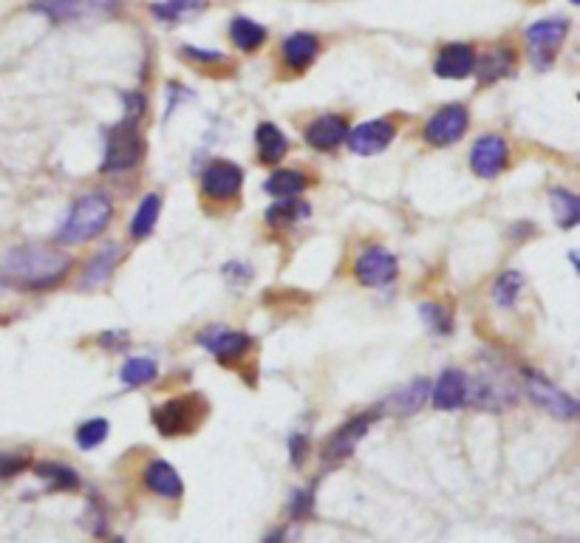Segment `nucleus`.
Instances as JSON below:
<instances>
[{
  "label": "nucleus",
  "mask_w": 580,
  "mask_h": 543,
  "mask_svg": "<svg viewBox=\"0 0 580 543\" xmlns=\"http://www.w3.org/2000/svg\"><path fill=\"white\" fill-rule=\"evenodd\" d=\"M470 125V114L464 105H445L428 119L425 125V142H431L433 148H448L456 145Z\"/></svg>",
  "instance_id": "nucleus-10"
},
{
  "label": "nucleus",
  "mask_w": 580,
  "mask_h": 543,
  "mask_svg": "<svg viewBox=\"0 0 580 543\" xmlns=\"http://www.w3.org/2000/svg\"><path fill=\"white\" fill-rule=\"evenodd\" d=\"M142 159V136H139V122L122 119L105 136V156H102V173H122L139 165Z\"/></svg>",
  "instance_id": "nucleus-3"
},
{
  "label": "nucleus",
  "mask_w": 580,
  "mask_h": 543,
  "mask_svg": "<svg viewBox=\"0 0 580 543\" xmlns=\"http://www.w3.org/2000/svg\"><path fill=\"white\" fill-rule=\"evenodd\" d=\"M108 433H111V422L108 419H88L85 425L77 428V447L94 450V447H100L108 439Z\"/></svg>",
  "instance_id": "nucleus-32"
},
{
  "label": "nucleus",
  "mask_w": 580,
  "mask_h": 543,
  "mask_svg": "<svg viewBox=\"0 0 580 543\" xmlns=\"http://www.w3.org/2000/svg\"><path fill=\"white\" fill-rule=\"evenodd\" d=\"M111 218H114L111 198L102 196V193H88V196H83L71 207V215L63 224V230L57 232V241L68 244V247L88 244V241L100 238L102 232L108 230Z\"/></svg>",
  "instance_id": "nucleus-2"
},
{
  "label": "nucleus",
  "mask_w": 580,
  "mask_h": 543,
  "mask_svg": "<svg viewBox=\"0 0 580 543\" xmlns=\"http://www.w3.org/2000/svg\"><path fill=\"white\" fill-rule=\"evenodd\" d=\"M145 487H148L150 493L167 498V501H176L184 493V481L179 476V470L162 459L150 461L148 467H145Z\"/></svg>",
  "instance_id": "nucleus-18"
},
{
  "label": "nucleus",
  "mask_w": 580,
  "mask_h": 543,
  "mask_svg": "<svg viewBox=\"0 0 580 543\" xmlns=\"http://www.w3.org/2000/svg\"><path fill=\"white\" fill-rule=\"evenodd\" d=\"M521 289H524L521 272H504V275H498L496 286H493L496 303L501 309H510L515 300H518V295H521Z\"/></svg>",
  "instance_id": "nucleus-31"
},
{
  "label": "nucleus",
  "mask_w": 580,
  "mask_h": 543,
  "mask_svg": "<svg viewBox=\"0 0 580 543\" xmlns=\"http://www.w3.org/2000/svg\"><path fill=\"white\" fill-rule=\"evenodd\" d=\"M199 340L201 346L207 348L218 362H224V365H232L235 360H241L249 348H252V337L249 334L232 329H218V326L216 329L204 331Z\"/></svg>",
  "instance_id": "nucleus-13"
},
{
  "label": "nucleus",
  "mask_w": 580,
  "mask_h": 543,
  "mask_svg": "<svg viewBox=\"0 0 580 543\" xmlns=\"http://www.w3.org/2000/svg\"><path fill=\"white\" fill-rule=\"evenodd\" d=\"M303 215H309V207L306 204H298L295 198H281L278 204H272L269 210H266V221L272 224V227H289L295 218H303Z\"/></svg>",
  "instance_id": "nucleus-29"
},
{
  "label": "nucleus",
  "mask_w": 580,
  "mask_h": 543,
  "mask_svg": "<svg viewBox=\"0 0 580 543\" xmlns=\"http://www.w3.org/2000/svg\"><path fill=\"white\" fill-rule=\"evenodd\" d=\"M207 6V0H162V3H153V15L159 20H182L184 15H193L201 12Z\"/></svg>",
  "instance_id": "nucleus-30"
},
{
  "label": "nucleus",
  "mask_w": 580,
  "mask_h": 543,
  "mask_svg": "<svg viewBox=\"0 0 580 543\" xmlns=\"http://www.w3.org/2000/svg\"><path fill=\"white\" fill-rule=\"evenodd\" d=\"M184 57L196 60V63H224L227 57L221 51H207V49H193V46H184L182 49Z\"/></svg>",
  "instance_id": "nucleus-37"
},
{
  "label": "nucleus",
  "mask_w": 580,
  "mask_h": 543,
  "mask_svg": "<svg viewBox=\"0 0 580 543\" xmlns=\"http://www.w3.org/2000/svg\"><path fill=\"white\" fill-rule=\"evenodd\" d=\"M29 467V453H0V478H12Z\"/></svg>",
  "instance_id": "nucleus-35"
},
{
  "label": "nucleus",
  "mask_w": 580,
  "mask_h": 543,
  "mask_svg": "<svg viewBox=\"0 0 580 543\" xmlns=\"http://www.w3.org/2000/svg\"><path fill=\"white\" fill-rule=\"evenodd\" d=\"M467 391H470L467 374L459 368H445L431 388L433 408L436 411H459L467 405Z\"/></svg>",
  "instance_id": "nucleus-14"
},
{
  "label": "nucleus",
  "mask_w": 580,
  "mask_h": 543,
  "mask_svg": "<svg viewBox=\"0 0 580 543\" xmlns=\"http://www.w3.org/2000/svg\"><path fill=\"white\" fill-rule=\"evenodd\" d=\"M264 543H286V532H283V529H275V532L266 535Z\"/></svg>",
  "instance_id": "nucleus-38"
},
{
  "label": "nucleus",
  "mask_w": 580,
  "mask_h": 543,
  "mask_svg": "<svg viewBox=\"0 0 580 543\" xmlns=\"http://www.w3.org/2000/svg\"><path fill=\"white\" fill-rule=\"evenodd\" d=\"M309 187V179L300 170H275L266 181V193L275 198H295Z\"/></svg>",
  "instance_id": "nucleus-25"
},
{
  "label": "nucleus",
  "mask_w": 580,
  "mask_h": 543,
  "mask_svg": "<svg viewBox=\"0 0 580 543\" xmlns=\"http://www.w3.org/2000/svg\"><path fill=\"white\" fill-rule=\"evenodd\" d=\"M315 510V487H306L292 495V504H289V518L292 521H306Z\"/></svg>",
  "instance_id": "nucleus-33"
},
{
  "label": "nucleus",
  "mask_w": 580,
  "mask_h": 543,
  "mask_svg": "<svg viewBox=\"0 0 580 543\" xmlns=\"http://www.w3.org/2000/svg\"><path fill=\"white\" fill-rule=\"evenodd\" d=\"M397 136V128L391 119H371V122H363L357 125L354 131H348V148L357 156H377L382 150L388 148Z\"/></svg>",
  "instance_id": "nucleus-12"
},
{
  "label": "nucleus",
  "mask_w": 580,
  "mask_h": 543,
  "mask_svg": "<svg viewBox=\"0 0 580 543\" xmlns=\"http://www.w3.org/2000/svg\"><path fill=\"white\" fill-rule=\"evenodd\" d=\"M159 213H162V198L156 196V193H150V196L142 198V204H139V210H136V215H133L131 221V235L136 241L148 238L150 232L156 230Z\"/></svg>",
  "instance_id": "nucleus-26"
},
{
  "label": "nucleus",
  "mask_w": 580,
  "mask_h": 543,
  "mask_svg": "<svg viewBox=\"0 0 580 543\" xmlns=\"http://www.w3.org/2000/svg\"><path fill=\"white\" fill-rule=\"evenodd\" d=\"M428 399H431V382L422 377L414 379L411 385H405L402 391H397V394L391 396V399L385 402V408L394 411L397 416H411V413L419 411Z\"/></svg>",
  "instance_id": "nucleus-20"
},
{
  "label": "nucleus",
  "mask_w": 580,
  "mask_h": 543,
  "mask_svg": "<svg viewBox=\"0 0 580 543\" xmlns=\"http://www.w3.org/2000/svg\"><path fill=\"white\" fill-rule=\"evenodd\" d=\"M510 162V148H507V139L504 136H481L479 142L470 150V167L479 179H496L507 170Z\"/></svg>",
  "instance_id": "nucleus-11"
},
{
  "label": "nucleus",
  "mask_w": 580,
  "mask_h": 543,
  "mask_svg": "<svg viewBox=\"0 0 580 543\" xmlns=\"http://www.w3.org/2000/svg\"><path fill=\"white\" fill-rule=\"evenodd\" d=\"M230 40L235 43V49L258 51L266 43V29L249 17H235L230 23Z\"/></svg>",
  "instance_id": "nucleus-24"
},
{
  "label": "nucleus",
  "mask_w": 580,
  "mask_h": 543,
  "mask_svg": "<svg viewBox=\"0 0 580 543\" xmlns=\"http://www.w3.org/2000/svg\"><path fill=\"white\" fill-rule=\"evenodd\" d=\"M241 187H244V170L230 159H218L201 176V193L216 204H227L241 196Z\"/></svg>",
  "instance_id": "nucleus-9"
},
{
  "label": "nucleus",
  "mask_w": 580,
  "mask_h": 543,
  "mask_svg": "<svg viewBox=\"0 0 580 543\" xmlns=\"http://www.w3.org/2000/svg\"><path fill=\"white\" fill-rule=\"evenodd\" d=\"M346 139H348V122L340 114L317 116L315 122L306 128V142H309L315 150H323V153L340 148Z\"/></svg>",
  "instance_id": "nucleus-16"
},
{
  "label": "nucleus",
  "mask_w": 580,
  "mask_h": 543,
  "mask_svg": "<svg viewBox=\"0 0 580 543\" xmlns=\"http://www.w3.org/2000/svg\"><path fill=\"white\" fill-rule=\"evenodd\" d=\"M289 456H292V464H295V467H303V461L309 456V439H306L303 433H295V436L289 439Z\"/></svg>",
  "instance_id": "nucleus-36"
},
{
  "label": "nucleus",
  "mask_w": 580,
  "mask_h": 543,
  "mask_svg": "<svg viewBox=\"0 0 580 543\" xmlns=\"http://www.w3.org/2000/svg\"><path fill=\"white\" fill-rule=\"evenodd\" d=\"M34 473L49 484V490L68 493V490L80 487V476L68 464H60V461H40V464H34Z\"/></svg>",
  "instance_id": "nucleus-23"
},
{
  "label": "nucleus",
  "mask_w": 580,
  "mask_h": 543,
  "mask_svg": "<svg viewBox=\"0 0 580 543\" xmlns=\"http://www.w3.org/2000/svg\"><path fill=\"white\" fill-rule=\"evenodd\" d=\"M201 399L196 396H179V399H170L162 408L153 411V425L156 430L165 436V439H176L184 436L199 425L201 416Z\"/></svg>",
  "instance_id": "nucleus-6"
},
{
  "label": "nucleus",
  "mask_w": 580,
  "mask_h": 543,
  "mask_svg": "<svg viewBox=\"0 0 580 543\" xmlns=\"http://www.w3.org/2000/svg\"><path fill=\"white\" fill-rule=\"evenodd\" d=\"M119 261H122V247H119V244H105L100 252L91 255V261H88V266H85L83 272V280H80V289H83V292L100 289L102 283L111 280Z\"/></svg>",
  "instance_id": "nucleus-17"
},
{
  "label": "nucleus",
  "mask_w": 580,
  "mask_h": 543,
  "mask_svg": "<svg viewBox=\"0 0 580 543\" xmlns=\"http://www.w3.org/2000/svg\"><path fill=\"white\" fill-rule=\"evenodd\" d=\"M419 314H422V320L431 326L433 331H439V334H448L453 326H450V314L442 309V306H436V303H425L422 309H419Z\"/></svg>",
  "instance_id": "nucleus-34"
},
{
  "label": "nucleus",
  "mask_w": 580,
  "mask_h": 543,
  "mask_svg": "<svg viewBox=\"0 0 580 543\" xmlns=\"http://www.w3.org/2000/svg\"><path fill=\"white\" fill-rule=\"evenodd\" d=\"M159 374V368H156V362L148 360V357H133L122 365V374L119 379L125 382V385H131V388H139V385H148L153 382Z\"/></svg>",
  "instance_id": "nucleus-28"
},
{
  "label": "nucleus",
  "mask_w": 580,
  "mask_h": 543,
  "mask_svg": "<svg viewBox=\"0 0 580 543\" xmlns=\"http://www.w3.org/2000/svg\"><path fill=\"white\" fill-rule=\"evenodd\" d=\"M549 201H552V213L555 221L564 230H575L580 224V198L575 193H569L564 187H552L549 190Z\"/></svg>",
  "instance_id": "nucleus-22"
},
{
  "label": "nucleus",
  "mask_w": 580,
  "mask_h": 543,
  "mask_svg": "<svg viewBox=\"0 0 580 543\" xmlns=\"http://www.w3.org/2000/svg\"><path fill=\"white\" fill-rule=\"evenodd\" d=\"M255 142H258V156H261L264 165H281V159L286 156V150H289V139L272 122H261L258 125Z\"/></svg>",
  "instance_id": "nucleus-21"
},
{
  "label": "nucleus",
  "mask_w": 580,
  "mask_h": 543,
  "mask_svg": "<svg viewBox=\"0 0 580 543\" xmlns=\"http://www.w3.org/2000/svg\"><path fill=\"white\" fill-rule=\"evenodd\" d=\"M566 34H569V20L564 17H547L538 20L527 29V46H530V60L538 71H549L558 51L564 46Z\"/></svg>",
  "instance_id": "nucleus-4"
},
{
  "label": "nucleus",
  "mask_w": 580,
  "mask_h": 543,
  "mask_svg": "<svg viewBox=\"0 0 580 543\" xmlns=\"http://www.w3.org/2000/svg\"><path fill=\"white\" fill-rule=\"evenodd\" d=\"M476 66H479V80L484 85L487 83H496L501 77H507V74H513L515 68V54L510 49H498L493 54H487L484 60H476Z\"/></svg>",
  "instance_id": "nucleus-27"
},
{
  "label": "nucleus",
  "mask_w": 580,
  "mask_h": 543,
  "mask_svg": "<svg viewBox=\"0 0 580 543\" xmlns=\"http://www.w3.org/2000/svg\"><path fill=\"white\" fill-rule=\"evenodd\" d=\"M377 416H380V413L374 411L357 413V416L348 419L346 425H340V428L334 430L332 436L326 439V445H323V461H326V464H340V461H346L348 456L354 453V447L363 442L365 433L371 430Z\"/></svg>",
  "instance_id": "nucleus-8"
},
{
  "label": "nucleus",
  "mask_w": 580,
  "mask_h": 543,
  "mask_svg": "<svg viewBox=\"0 0 580 543\" xmlns=\"http://www.w3.org/2000/svg\"><path fill=\"white\" fill-rule=\"evenodd\" d=\"M71 272V258L43 244H29L6 252L0 275L20 289H51Z\"/></svg>",
  "instance_id": "nucleus-1"
},
{
  "label": "nucleus",
  "mask_w": 580,
  "mask_h": 543,
  "mask_svg": "<svg viewBox=\"0 0 580 543\" xmlns=\"http://www.w3.org/2000/svg\"><path fill=\"white\" fill-rule=\"evenodd\" d=\"M433 71L442 80H464L476 71V51L467 43H450V46L439 51Z\"/></svg>",
  "instance_id": "nucleus-15"
},
{
  "label": "nucleus",
  "mask_w": 580,
  "mask_h": 543,
  "mask_svg": "<svg viewBox=\"0 0 580 543\" xmlns=\"http://www.w3.org/2000/svg\"><path fill=\"white\" fill-rule=\"evenodd\" d=\"M572 3H580V0H572Z\"/></svg>",
  "instance_id": "nucleus-40"
},
{
  "label": "nucleus",
  "mask_w": 580,
  "mask_h": 543,
  "mask_svg": "<svg viewBox=\"0 0 580 543\" xmlns=\"http://www.w3.org/2000/svg\"><path fill=\"white\" fill-rule=\"evenodd\" d=\"M524 391L538 408H544L555 419H575L578 416V402L538 371H524Z\"/></svg>",
  "instance_id": "nucleus-5"
},
{
  "label": "nucleus",
  "mask_w": 580,
  "mask_h": 543,
  "mask_svg": "<svg viewBox=\"0 0 580 543\" xmlns=\"http://www.w3.org/2000/svg\"><path fill=\"white\" fill-rule=\"evenodd\" d=\"M281 51L286 66L292 68V71H306L317 60V54H320V40H317L315 34L298 32L283 40Z\"/></svg>",
  "instance_id": "nucleus-19"
},
{
  "label": "nucleus",
  "mask_w": 580,
  "mask_h": 543,
  "mask_svg": "<svg viewBox=\"0 0 580 543\" xmlns=\"http://www.w3.org/2000/svg\"><path fill=\"white\" fill-rule=\"evenodd\" d=\"M114 543H125V541H122V538H116V541H114Z\"/></svg>",
  "instance_id": "nucleus-39"
},
{
  "label": "nucleus",
  "mask_w": 580,
  "mask_h": 543,
  "mask_svg": "<svg viewBox=\"0 0 580 543\" xmlns=\"http://www.w3.org/2000/svg\"><path fill=\"white\" fill-rule=\"evenodd\" d=\"M354 275H357V280H360L363 286H374V289L391 286L399 275L397 255H394L391 249L371 244V247H365L363 252L357 255V261H354Z\"/></svg>",
  "instance_id": "nucleus-7"
}]
</instances>
